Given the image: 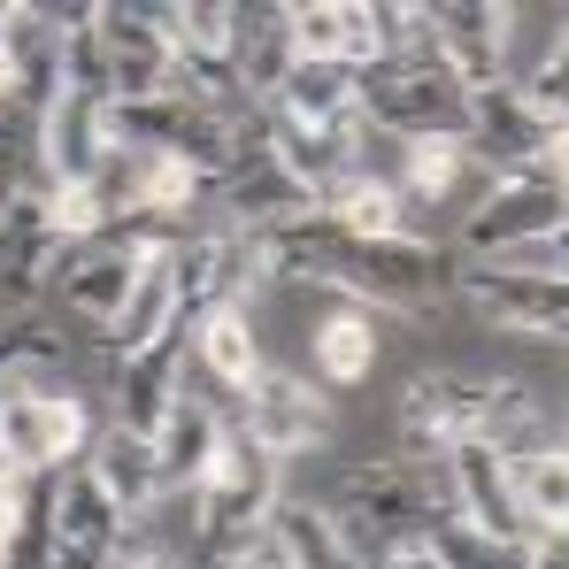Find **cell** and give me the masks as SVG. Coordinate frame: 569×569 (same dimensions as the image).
<instances>
[{
	"mask_svg": "<svg viewBox=\"0 0 569 569\" xmlns=\"http://www.w3.org/2000/svg\"><path fill=\"white\" fill-rule=\"evenodd\" d=\"M400 455L392 462H431L455 439H485L500 455L516 447H547L555 431V400L516 370H416L400 385Z\"/></svg>",
	"mask_w": 569,
	"mask_h": 569,
	"instance_id": "cell-1",
	"label": "cell"
},
{
	"mask_svg": "<svg viewBox=\"0 0 569 569\" xmlns=\"http://www.w3.org/2000/svg\"><path fill=\"white\" fill-rule=\"evenodd\" d=\"M323 508L347 531V547L362 555V569L423 555V539L439 523L431 485H423V470H408V462H355V470H339V485L323 492Z\"/></svg>",
	"mask_w": 569,
	"mask_h": 569,
	"instance_id": "cell-2",
	"label": "cell"
},
{
	"mask_svg": "<svg viewBox=\"0 0 569 569\" xmlns=\"http://www.w3.org/2000/svg\"><path fill=\"white\" fill-rule=\"evenodd\" d=\"M186 231H162V223H116V231H100V239H86V247H70L62 254V270H54V308L62 316H78L86 323V339L93 331H108L116 323V308L131 300V284H139V270H147V254L154 247H178Z\"/></svg>",
	"mask_w": 569,
	"mask_h": 569,
	"instance_id": "cell-3",
	"label": "cell"
},
{
	"mask_svg": "<svg viewBox=\"0 0 569 569\" xmlns=\"http://www.w3.org/2000/svg\"><path fill=\"white\" fill-rule=\"evenodd\" d=\"M331 392L308 378V370H292V362H270L262 355V370L239 385V416H231V431L247 439V447H262L270 462H300L308 447H323L331 439Z\"/></svg>",
	"mask_w": 569,
	"mask_h": 569,
	"instance_id": "cell-4",
	"label": "cell"
},
{
	"mask_svg": "<svg viewBox=\"0 0 569 569\" xmlns=\"http://www.w3.org/2000/svg\"><path fill=\"white\" fill-rule=\"evenodd\" d=\"M547 231H562V154L531 162L516 178H492V192L462 216V231H455L447 254L455 262H500V254H516V247H531Z\"/></svg>",
	"mask_w": 569,
	"mask_h": 569,
	"instance_id": "cell-5",
	"label": "cell"
},
{
	"mask_svg": "<svg viewBox=\"0 0 569 569\" xmlns=\"http://www.w3.org/2000/svg\"><path fill=\"white\" fill-rule=\"evenodd\" d=\"M355 116L392 139H462L470 93L431 62H370L355 70Z\"/></svg>",
	"mask_w": 569,
	"mask_h": 569,
	"instance_id": "cell-6",
	"label": "cell"
},
{
	"mask_svg": "<svg viewBox=\"0 0 569 569\" xmlns=\"http://www.w3.org/2000/svg\"><path fill=\"white\" fill-rule=\"evenodd\" d=\"M86 447H93L86 400L47 392V385L0 400V470L8 477H54V470H70V462H86Z\"/></svg>",
	"mask_w": 569,
	"mask_h": 569,
	"instance_id": "cell-7",
	"label": "cell"
},
{
	"mask_svg": "<svg viewBox=\"0 0 569 569\" xmlns=\"http://www.w3.org/2000/svg\"><path fill=\"white\" fill-rule=\"evenodd\" d=\"M455 292L500 331H531L547 347L569 331V278H539L516 262H455Z\"/></svg>",
	"mask_w": 569,
	"mask_h": 569,
	"instance_id": "cell-8",
	"label": "cell"
},
{
	"mask_svg": "<svg viewBox=\"0 0 569 569\" xmlns=\"http://www.w3.org/2000/svg\"><path fill=\"white\" fill-rule=\"evenodd\" d=\"M186 362H192V316L170 308L162 339H147L139 355H123L108 370V392H116V431L131 439H154V423L170 416V400L186 392Z\"/></svg>",
	"mask_w": 569,
	"mask_h": 569,
	"instance_id": "cell-9",
	"label": "cell"
},
{
	"mask_svg": "<svg viewBox=\"0 0 569 569\" xmlns=\"http://www.w3.org/2000/svg\"><path fill=\"white\" fill-rule=\"evenodd\" d=\"M462 154H470V170H485V178H516V170L562 154V123H539L508 86H492V93H470Z\"/></svg>",
	"mask_w": 569,
	"mask_h": 569,
	"instance_id": "cell-10",
	"label": "cell"
},
{
	"mask_svg": "<svg viewBox=\"0 0 569 569\" xmlns=\"http://www.w3.org/2000/svg\"><path fill=\"white\" fill-rule=\"evenodd\" d=\"M223 431H231V408L216 400V385L200 378L186 362V392L170 400V416L154 423V477H162V492H192L208 462H216V447H223Z\"/></svg>",
	"mask_w": 569,
	"mask_h": 569,
	"instance_id": "cell-11",
	"label": "cell"
},
{
	"mask_svg": "<svg viewBox=\"0 0 569 569\" xmlns=\"http://www.w3.org/2000/svg\"><path fill=\"white\" fill-rule=\"evenodd\" d=\"M431 16V62L462 86V93H492L508 86V8H477V0H439Z\"/></svg>",
	"mask_w": 569,
	"mask_h": 569,
	"instance_id": "cell-12",
	"label": "cell"
},
{
	"mask_svg": "<svg viewBox=\"0 0 569 569\" xmlns=\"http://www.w3.org/2000/svg\"><path fill=\"white\" fill-rule=\"evenodd\" d=\"M93 39H100V54H108V93L116 100L170 93V39L154 31V8L93 0Z\"/></svg>",
	"mask_w": 569,
	"mask_h": 569,
	"instance_id": "cell-13",
	"label": "cell"
},
{
	"mask_svg": "<svg viewBox=\"0 0 569 569\" xmlns=\"http://www.w3.org/2000/svg\"><path fill=\"white\" fill-rule=\"evenodd\" d=\"M100 154H108V100L54 93V108L31 123V162L47 186H93Z\"/></svg>",
	"mask_w": 569,
	"mask_h": 569,
	"instance_id": "cell-14",
	"label": "cell"
},
{
	"mask_svg": "<svg viewBox=\"0 0 569 569\" xmlns=\"http://www.w3.org/2000/svg\"><path fill=\"white\" fill-rule=\"evenodd\" d=\"M262 539H270L292 569H362V555L347 547V531L331 523V508H323L316 492H278Z\"/></svg>",
	"mask_w": 569,
	"mask_h": 569,
	"instance_id": "cell-15",
	"label": "cell"
},
{
	"mask_svg": "<svg viewBox=\"0 0 569 569\" xmlns=\"http://www.w3.org/2000/svg\"><path fill=\"white\" fill-rule=\"evenodd\" d=\"M178 247H154L147 254V270H139V284H131V300L116 308V323L108 331H93V347H100V362L116 370L123 355H139L147 339H162V323H170V308H178Z\"/></svg>",
	"mask_w": 569,
	"mask_h": 569,
	"instance_id": "cell-16",
	"label": "cell"
},
{
	"mask_svg": "<svg viewBox=\"0 0 569 569\" xmlns=\"http://www.w3.org/2000/svg\"><path fill=\"white\" fill-rule=\"evenodd\" d=\"M508 500H516V516H523L531 539H562V523H569L562 439H547V447H516V455H508Z\"/></svg>",
	"mask_w": 569,
	"mask_h": 569,
	"instance_id": "cell-17",
	"label": "cell"
},
{
	"mask_svg": "<svg viewBox=\"0 0 569 569\" xmlns=\"http://www.w3.org/2000/svg\"><path fill=\"white\" fill-rule=\"evenodd\" d=\"M86 470L100 477V492L131 516V523H147L154 516V500H162V477H154V447L147 439H131V431H93V447H86Z\"/></svg>",
	"mask_w": 569,
	"mask_h": 569,
	"instance_id": "cell-18",
	"label": "cell"
},
{
	"mask_svg": "<svg viewBox=\"0 0 569 569\" xmlns=\"http://www.w3.org/2000/svg\"><path fill=\"white\" fill-rule=\"evenodd\" d=\"M192 370L216 385V392H239V385L262 370V331L247 308H216L192 323Z\"/></svg>",
	"mask_w": 569,
	"mask_h": 569,
	"instance_id": "cell-19",
	"label": "cell"
},
{
	"mask_svg": "<svg viewBox=\"0 0 569 569\" xmlns=\"http://www.w3.org/2000/svg\"><path fill=\"white\" fill-rule=\"evenodd\" d=\"M223 62L239 70L247 100H270V93H278V78L292 70V47H284V8H231Z\"/></svg>",
	"mask_w": 569,
	"mask_h": 569,
	"instance_id": "cell-20",
	"label": "cell"
},
{
	"mask_svg": "<svg viewBox=\"0 0 569 569\" xmlns=\"http://www.w3.org/2000/svg\"><path fill=\"white\" fill-rule=\"evenodd\" d=\"M378 339H385V316H370V308H331L323 323H316V370L308 378L323 385H362L370 370H378Z\"/></svg>",
	"mask_w": 569,
	"mask_h": 569,
	"instance_id": "cell-21",
	"label": "cell"
},
{
	"mask_svg": "<svg viewBox=\"0 0 569 569\" xmlns=\"http://www.w3.org/2000/svg\"><path fill=\"white\" fill-rule=\"evenodd\" d=\"M278 116L292 123H347L355 116V70H339V62H292L278 78V93H270Z\"/></svg>",
	"mask_w": 569,
	"mask_h": 569,
	"instance_id": "cell-22",
	"label": "cell"
},
{
	"mask_svg": "<svg viewBox=\"0 0 569 569\" xmlns=\"http://www.w3.org/2000/svg\"><path fill=\"white\" fill-rule=\"evenodd\" d=\"M531 547L539 539H492V531H470V523L439 516L431 539H423V562L431 569H531Z\"/></svg>",
	"mask_w": 569,
	"mask_h": 569,
	"instance_id": "cell-23",
	"label": "cell"
},
{
	"mask_svg": "<svg viewBox=\"0 0 569 569\" xmlns=\"http://www.w3.org/2000/svg\"><path fill=\"white\" fill-rule=\"evenodd\" d=\"M462 178H470L462 139H408L400 147V200L408 208H447Z\"/></svg>",
	"mask_w": 569,
	"mask_h": 569,
	"instance_id": "cell-24",
	"label": "cell"
},
{
	"mask_svg": "<svg viewBox=\"0 0 569 569\" xmlns=\"http://www.w3.org/2000/svg\"><path fill=\"white\" fill-rule=\"evenodd\" d=\"M323 216H331L347 239H408V231H416V208H408L392 186H362V178L331 192V208H323Z\"/></svg>",
	"mask_w": 569,
	"mask_h": 569,
	"instance_id": "cell-25",
	"label": "cell"
},
{
	"mask_svg": "<svg viewBox=\"0 0 569 569\" xmlns=\"http://www.w3.org/2000/svg\"><path fill=\"white\" fill-rule=\"evenodd\" d=\"M284 47H292V62H339L347 54V0H292L284 8Z\"/></svg>",
	"mask_w": 569,
	"mask_h": 569,
	"instance_id": "cell-26",
	"label": "cell"
},
{
	"mask_svg": "<svg viewBox=\"0 0 569 569\" xmlns=\"http://www.w3.org/2000/svg\"><path fill=\"white\" fill-rule=\"evenodd\" d=\"M154 31L170 39V54H223L231 8L223 0H170V8H154Z\"/></svg>",
	"mask_w": 569,
	"mask_h": 569,
	"instance_id": "cell-27",
	"label": "cell"
},
{
	"mask_svg": "<svg viewBox=\"0 0 569 569\" xmlns=\"http://www.w3.org/2000/svg\"><path fill=\"white\" fill-rule=\"evenodd\" d=\"M508 93L523 100L539 123H562L569 116V47H547L539 62H523V70L508 78Z\"/></svg>",
	"mask_w": 569,
	"mask_h": 569,
	"instance_id": "cell-28",
	"label": "cell"
},
{
	"mask_svg": "<svg viewBox=\"0 0 569 569\" xmlns=\"http://www.w3.org/2000/svg\"><path fill=\"white\" fill-rule=\"evenodd\" d=\"M39 216H47V231H54L62 247H86V239H100V231H116L108 208L93 200V186H47L39 192Z\"/></svg>",
	"mask_w": 569,
	"mask_h": 569,
	"instance_id": "cell-29",
	"label": "cell"
},
{
	"mask_svg": "<svg viewBox=\"0 0 569 569\" xmlns=\"http://www.w3.org/2000/svg\"><path fill=\"white\" fill-rule=\"evenodd\" d=\"M531 569H569V555H562V539H539V547H531Z\"/></svg>",
	"mask_w": 569,
	"mask_h": 569,
	"instance_id": "cell-30",
	"label": "cell"
},
{
	"mask_svg": "<svg viewBox=\"0 0 569 569\" xmlns=\"http://www.w3.org/2000/svg\"><path fill=\"white\" fill-rule=\"evenodd\" d=\"M239 569H292V562H284L270 539H262V547H247V562H239Z\"/></svg>",
	"mask_w": 569,
	"mask_h": 569,
	"instance_id": "cell-31",
	"label": "cell"
},
{
	"mask_svg": "<svg viewBox=\"0 0 569 569\" xmlns=\"http://www.w3.org/2000/svg\"><path fill=\"white\" fill-rule=\"evenodd\" d=\"M131 569H186V562H178V547H147Z\"/></svg>",
	"mask_w": 569,
	"mask_h": 569,
	"instance_id": "cell-32",
	"label": "cell"
},
{
	"mask_svg": "<svg viewBox=\"0 0 569 569\" xmlns=\"http://www.w3.org/2000/svg\"><path fill=\"white\" fill-rule=\"evenodd\" d=\"M8 539H16V492H0V562H8Z\"/></svg>",
	"mask_w": 569,
	"mask_h": 569,
	"instance_id": "cell-33",
	"label": "cell"
},
{
	"mask_svg": "<svg viewBox=\"0 0 569 569\" xmlns=\"http://www.w3.org/2000/svg\"><path fill=\"white\" fill-rule=\"evenodd\" d=\"M423 569H431V562H423Z\"/></svg>",
	"mask_w": 569,
	"mask_h": 569,
	"instance_id": "cell-34",
	"label": "cell"
}]
</instances>
